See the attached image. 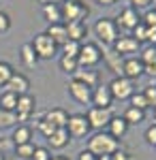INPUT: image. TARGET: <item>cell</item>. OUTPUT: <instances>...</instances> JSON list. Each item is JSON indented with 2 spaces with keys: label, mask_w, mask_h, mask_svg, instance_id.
Here are the masks:
<instances>
[{
  "label": "cell",
  "mask_w": 156,
  "mask_h": 160,
  "mask_svg": "<svg viewBox=\"0 0 156 160\" xmlns=\"http://www.w3.org/2000/svg\"><path fill=\"white\" fill-rule=\"evenodd\" d=\"M41 11H43V19H45L47 24H60L62 22L60 4H43Z\"/></svg>",
  "instance_id": "cell-23"
},
{
  "label": "cell",
  "mask_w": 156,
  "mask_h": 160,
  "mask_svg": "<svg viewBox=\"0 0 156 160\" xmlns=\"http://www.w3.org/2000/svg\"><path fill=\"white\" fill-rule=\"evenodd\" d=\"M45 34H47L58 47H62V45L69 41V37H66V26L62 24V22H60V24H49L47 30H45Z\"/></svg>",
  "instance_id": "cell-19"
},
{
  "label": "cell",
  "mask_w": 156,
  "mask_h": 160,
  "mask_svg": "<svg viewBox=\"0 0 156 160\" xmlns=\"http://www.w3.org/2000/svg\"><path fill=\"white\" fill-rule=\"evenodd\" d=\"M94 107H101V109H109L111 102H113V96L109 92V86H98L92 88V100H90Z\"/></svg>",
  "instance_id": "cell-14"
},
{
  "label": "cell",
  "mask_w": 156,
  "mask_h": 160,
  "mask_svg": "<svg viewBox=\"0 0 156 160\" xmlns=\"http://www.w3.org/2000/svg\"><path fill=\"white\" fill-rule=\"evenodd\" d=\"M64 26H66V37H69V41L81 43L88 37V26L84 22H71V24H64Z\"/></svg>",
  "instance_id": "cell-21"
},
{
  "label": "cell",
  "mask_w": 156,
  "mask_h": 160,
  "mask_svg": "<svg viewBox=\"0 0 156 160\" xmlns=\"http://www.w3.org/2000/svg\"><path fill=\"white\" fill-rule=\"evenodd\" d=\"M103 60V49L96 43H81V49L77 56V64L79 68H94L96 64Z\"/></svg>",
  "instance_id": "cell-3"
},
{
  "label": "cell",
  "mask_w": 156,
  "mask_h": 160,
  "mask_svg": "<svg viewBox=\"0 0 156 160\" xmlns=\"http://www.w3.org/2000/svg\"><path fill=\"white\" fill-rule=\"evenodd\" d=\"M39 2H41V7H43V4H62L64 0H39Z\"/></svg>",
  "instance_id": "cell-46"
},
{
  "label": "cell",
  "mask_w": 156,
  "mask_h": 160,
  "mask_svg": "<svg viewBox=\"0 0 156 160\" xmlns=\"http://www.w3.org/2000/svg\"><path fill=\"white\" fill-rule=\"evenodd\" d=\"M137 24H141V15L137 9H133V7H126V9H122L120 15H118V19H116V26H118V30H131Z\"/></svg>",
  "instance_id": "cell-10"
},
{
  "label": "cell",
  "mask_w": 156,
  "mask_h": 160,
  "mask_svg": "<svg viewBox=\"0 0 156 160\" xmlns=\"http://www.w3.org/2000/svg\"><path fill=\"white\" fill-rule=\"evenodd\" d=\"M19 56H22V62H24L28 68H34L36 64H39V58H36V53H34V49H32L30 43H24V45H22Z\"/></svg>",
  "instance_id": "cell-24"
},
{
  "label": "cell",
  "mask_w": 156,
  "mask_h": 160,
  "mask_svg": "<svg viewBox=\"0 0 156 160\" xmlns=\"http://www.w3.org/2000/svg\"><path fill=\"white\" fill-rule=\"evenodd\" d=\"M141 47L139 41H135L133 37H118L113 41V51L118 56H131V53H137Z\"/></svg>",
  "instance_id": "cell-13"
},
{
  "label": "cell",
  "mask_w": 156,
  "mask_h": 160,
  "mask_svg": "<svg viewBox=\"0 0 156 160\" xmlns=\"http://www.w3.org/2000/svg\"><path fill=\"white\" fill-rule=\"evenodd\" d=\"M107 132L113 137V139H118V141H120L122 137L128 132V124H126V120H124V118L113 115V118L109 120V124H107Z\"/></svg>",
  "instance_id": "cell-18"
},
{
  "label": "cell",
  "mask_w": 156,
  "mask_h": 160,
  "mask_svg": "<svg viewBox=\"0 0 156 160\" xmlns=\"http://www.w3.org/2000/svg\"><path fill=\"white\" fill-rule=\"evenodd\" d=\"M30 45H32V49H34V53H36V58H39V60H51V58L58 53V45H56V43H54L45 32L36 34L34 41H32Z\"/></svg>",
  "instance_id": "cell-4"
},
{
  "label": "cell",
  "mask_w": 156,
  "mask_h": 160,
  "mask_svg": "<svg viewBox=\"0 0 156 160\" xmlns=\"http://www.w3.org/2000/svg\"><path fill=\"white\" fill-rule=\"evenodd\" d=\"M36 128H39V130H41L45 137H49L54 130H56V126H51V124L45 122V120H39V122H36Z\"/></svg>",
  "instance_id": "cell-37"
},
{
  "label": "cell",
  "mask_w": 156,
  "mask_h": 160,
  "mask_svg": "<svg viewBox=\"0 0 156 160\" xmlns=\"http://www.w3.org/2000/svg\"><path fill=\"white\" fill-rule=\"evenodd\" d=\"M145 141H148L150 145H154V148H156V122L145 130Z\"/></svg>",
  "instance_id": "cell-39"
},
{
  "label": "cell",
  "mask_w": 156,
  "mask_h": 160,
  "mask_svg": "<svg viewBox=\"0 0 156 160\" xmlns=\"http://www.w3.org/2000/svg\"><path fill=\"white\" fill-rule=\"evenodd\" d=\"M66 130H69L71 139H81V137H86L92 128H90V124H88L86 113H73V115H69Z\"/></svg>",
  "instance_id": "cell-6"
},
{
  "label": "cell",
  "mask_w": 156,
  "mask_h": 160,
  "mask_svg": "<svg viewBox=\"0 0 156 160\" xmlns=\"http://www.w3.org/2000/svg\"><path fill=\"white\" fill-rule=\"evenodd\" d=\"M34 143L30 141V143H24V145H15V154H17V158L22 160H30L32 158V154H34Z\"/></svg>",
  "instance_id": "cell-28"
},
{
  "label": "cell",
  "mask_w": 156,
  "mask_h": 160,
  "mask_svg": "<svg viewBox=\"0 0 156 160\" xmlns=\"http://www.w3.org/2000/svg\"><path fill=\"white\" fill-rule=\"evenodd\" d=\"M141 22H143L145 26H156V9H150V11L141 17Z\"/></svg>",
  "instance_id": "cell-40"
},
{
  "label": "cell",
  "mask_w": 156,
  "mask_h": 160,
  "mask_svg": "<svg viewBox=\"0 0 156 160\" xmlns=\"http://www.w3.org/2000/svg\"><path fill=\"white\" fill-rule=\"evenodd\" d=\"M143 96L150 105H156V86H148L143 90Z\"/></svg>",
  "instance_id": "cell-38"
},
{
  "label": "cell",
  "mask_w": 156,
  "mask_h": 160,
  "mask_svg": "<svg viewBox=\"0 0 156 160\" xmlns=\"http://www.w3.org/2000/svg\"><path fill=\"white\" fill-rule=\"evenodd\" d=\"M131 107H135V109H141V111H145L148 107H150V102L145 100L143 92H139V94L135 92V94L131 96Z\"/></svg>",
  "instance_id": "cell-33"
},
{
  "label": "cell",
  "mask_w": 156,
  "mask_h": 160,
  "mask_svg": "<svg viewBox=\"0 0 156 160\" xmlns=\"http://www.w3.org/2000/svg\"><path fill=\"white\" fill-rule=\"evenodd\" d=\"M111 160H131V156H128L124 149H118V152L111 154Z\"/></svg>",
  "instance_id": "cell-43"
},
{
  "label": "cell",
  "mask_w": 156,
  "mask_h": 160,
  "mask_svg": "<svg viewBox=\"0 0 156 160\" xmlns=\"http://www.w3.org/2000/svg\"><path fill=\"white\" fill-rule=\"evenodd\" d=\"M73 79L81 81L88 88H96L98 86V71H94V68H77L75 75H73Z\"/></svg>",
  "instance_id": "cell-20"
},
{
  "label": "cell",
  "mask_w": 156,
  "mask_h": 160,
  "mask_svg": "<svg viewBox=\"0 0 156 160\" xmlns=\"http://www.w3.org/2000/svg\"><path fill=\"white\" fill-rule=\"evenodd\" d=\"M145 30H148V26L141 22V24H137L135 28H133V34H131V37L135 38V41H139V43H141V41H145Z\"/></svg>",
  "instance_id": "cell-34"
},
{
  "label": "cell",
  "mask_w": 156,
  "mask_h": 160,
  "mask_svg": "<svg viewBox=\"0 0 156 160\" xmlns=\"http://www.w3.org/2000/svg\"><path fill=\"white\" fill-rule=\"evenodd\" d=\"M86 118H88V124H90V128H105L109 124V120L113 118L111 115V109H101V107H90V111L86 113Z\"/></svg>",
  "instance_id": "cell-11"
},
{
  "label": "cell",
  "mask_w": 156,
  "mask_h": 160,
  "mask_svg": "<svg viewBox=\"0 0 156 160\" xmlns=\"http://www.w3.org/2000/svg\"><path fill=\"white\" fill-rule=\"evenodd\" d=\"M36 109V98L28 92V94H22L17 96V107H15V115H17V122H26Z\"/></svg>",
  "instance_id": "cell-8"
},
{
  "label": "cell",
  "mask_w": 156,
  "mask_h": 160,
  "mask_svg": "<svg viewBox=\"0 0 156 160\" xmlns=\"http://www.w3.org/2000/svg\"><path fill=\"white\" fill-rule=\"evenodd\" d=\"M45 122H49L51 126H56V128H66V122H69V113L62 109V107H54V109H49L45 113V118H43Z\"/></svg>",
  "instance_id": "cell-17"
},
{
  "label": "cell",
  "mask_w": 156,
  "mask_h": 160,
  "mask_svg": "<svg viewBox=\"0 0 156 160\" xmlns=\"http://www.w3.org/2000/svg\"><path fill=\"white\" fill-rule=\"evenodd\" d=\"M60 15L62 24H71V22H84L90 15V9L84 0H64L60 4Z\"/></svg>",
  "instance_id": "cell-2"
},
{
  "label": "cell",
  "mask_w": 156,
  "mask_h": 160,
  "mask_svg": "<svg viewBox=\"0 0 156 160\" xmlns=\"http://www.w3.org/2000/svg\"><path fill=\"white\" fill-rule=\"evenodd\" d=\"M145 73L152 75V77H156V64H150V66H145Z\"/></svg>",
  "instance_id": "cell-45"
},
{
  "label": "cell",
  "mask_w": 156,
  "mask_h": 160,
  "mask_svg": "<svg viewBox=\"0 0 156 160\" xmlns=\"http://www.w3.org/2000/svg\"><path fill=\"white\" fill-rule=\"evenodd\" d=\"M30 160H51V152L49 148H34V154Z\"/></svg>",
  "instance_id": "cell-35"
},
{
  "label": "cell",
  "mask_w": 156,
  "mask_h": 160,
  "mask_svg": "<svg viewBox=\"0 0 156 160\" xmlns=\"http://www.w3.org/2000/svg\"><path fill=\"white\" fill-rule=\"evenodd\" d=\"M122 118L126 120V124H128V126H131V124H141L145 120V111L135 109V107H128V109H126V113H124Z\"/></svg>",
  "instance_id": "cell-25"
},
{
  "label": "cell",
  "mask_w": 156,
  "mask_h": 160,
  "mask_svg": "<svg viewBox=\"0 0 156 160\" xmlns=\"http://www.w3.org/2000/svg\"><path fill=\"white\" fill-rule=\"evenodd\" d=\"M9 30H11V17H9V13L0 11V34L9 32Z\"/></svg>",
  "instance_id": "cell-36"
},
{
  "label": "cell",
  "mask_w": 156,
  "mask_h": 160,
  "mask_svg": "<svg viewBox=\"0 0 156 160\" xmlns=\"http://www.w3.org/2000/svg\"><path fill=\"white\" fill-rule=\"evenodd\" d=\"M15 107H17V94H13V92L0 94V109L13 111V113H15Z\"/></svg>",
  "instance_id": "cell-26"
},
{
  "label": "cell",
  "mask_w": 156,
  "mask_h": 160,
  "mask_svg": "<svg viewBox=\"0 0 156 160\" xmlns=\"http://www.w3.org/2000/svg\"><path fill=\"white\" fill-rule=\"evenodd\" d=\"M51 160H69L66 156H51Z\"/></svg>",
  "instance_id": "cell-48"
},
{
  "label": "cell",
  "mask_w": 156,
  "mask_h": 160,
  "mask_svg": "<svg viewBox=\"0 0 156 160\" xmlns=\"http://www.w3.org/2000/svg\"><path fill=\"white\" fill-rule=\"evenodd\" d=\"M0 160H7V158H4V154H2V152H0Z\"/></svg>",
  "instance_id": "cell-51"
},
{
  "label": "cell",
  "mask_w": 156,
  "mask_h": 160,
  "mask_svg": "<svg viewBox=\"0 0 156 160\" xmlns=\"http://www.w3.org/2000/svg\"><path fill=\"white\" fill-rule=\"evenodd\" d=\"M143 73H145V66L139 58H128L126 62H122V77L135 81V79H139Z\"/></svg>",
  "instance_id": "cell-15"
},
{
  "label": "cell",
  "mask_w": 156,
  "mask_h": 160,
  "mask_svg": "<svg viewBox=\"0 0 156 160\" xmlns=\"http://www.w3.org/2000/svg\"><path fill=\"white\" fill-rule=\"evenodd\" d=\"M79 49H81V43H77V41H66V43L62 45V56L77 58V56H79Z\"/></svg>",
  "instance_id": "cell-29"
},
{
  "label": "cell",
  "mask_w": 156,
  "mask_h": 160,
  "mask_svg": "<svg viewBox=\"0 0 156 160\" xmlns=\"http://www.w3.org/2000/svg\"><path fill=\"white\" fill-rule=\"evenodd\" d=\"M4 88H7V92H13V94L22 96V94H28L30 92V79L24 73H13V77L7 81Z\"/></svg>",
  "instance_id": "cell-12"
},
{
  "label": "cell",
  "mask_w": 156,
  "mask_h": 160,
  "mask_svg": "<svg viewBox=\"0 0 156 160\" xmlns=\"http://www.w3.org/2000/svg\"><path fill=\"white\" fill-rule=\"evenodd\" d=\"M47 143H49L51 149H64L71 143V135H69L66 128H56V130L47 137Z\"/></svg>",
  "instance_id": "cell-16"
},
{
  "label": "cell",
  "mask_w": 156,
  "mask_h": 160,
  "mask_svg": "<svg viewBox=\"0 0 156 160\" xmlns=\"http://www.w3.org/2000/svg\"><path fill=\"white\" fill-rule=\"evenodd\" d=\"M145 41L156 47V26H148V30H145Z\"/></svg>",
  "instance_id": "cell-41"
},
{
  "label": "cell",
  "mask_w": 156,
  "mask_h": 160,
  "mask_svg": "<svg viewBox=\"0 0 156 160\" xmlns=\"http://www.w3.org/2000/svg\"><path fill=\"white\" fill-rule=\"evenodd\" d=\"M139 60L143 62V66H150V64H156V47L154 45H148L143 51H141V56H139Z\"/></svg>",
  "instance_id": "cell-31"
},
{
  "label": "cell",
  "mask_w": 156,
  "mask_h": 160,
  "mask_svg": "<svg viewBox=\"0 0 156 160\" xmlns=\"http://www.w3.org/2000/svg\"><path fill=\"white\" fill-rule=\"evenodd\" d=\"M60 71H64L66 75H75V71L79 68L77 64V58H69V56H60Z\"/></svg>",
  "instance_id": "cell-27"
},
{
  "label": "cell",
  "mask_w": 156,
  "mask_h": 160,
  "mask_svg": "<svg viewBox=\"0 0 156 160\" xmlns=\"http://www.w3.org/2000/svg\"><path fill=\"white\" fill-rule=\"evenodd\" d=\"M2 149H4V141L0 139V152H2Z\"/></svg>",
  "instance_id": "cell-50"
},
{
  "label": "cell",
  "mask_w": 156,
  "mask_h": 160,
  "mask_svg": "<svg viewBox=\"0 0 156 160\" xmlns=\"http://www.w3.org/2000/svg\"><path fill=\"white\" fill-rule=\"evenodd\" d=\"M66 90H69L71 98L77 100L79 105H90V100H92V88L84 86V83L77 81V79H71V81L66 83Z\"/></svg>",
  "instance_id": "cell-9"
},
{
  "label": "cell",
  "mask_w": 156,
  "mask_h": 160,
  "mask_svg": "<svg viewBox=\"0 0 156 160\" xmlns=\"http://www.w3.org/2000/svg\"><path fill=\"white\" fill-rule=\"evenodd\" d=\"M109 92H111L113 100H128L135 94V86H133L131 79H126V77H116L109 83Z\"/></svg>",
  "instance_id": "cell-7"
},
{
  "label": "cell",
  "mask_w": 156,
  "mask_h": 160,
  "mask_svg": "<svg viewBox=\"0 0 156 160\" xmlns=\"http://www.w3.org/2000/svg\"><path fill=\"white\" fill-rule=\"evenodd\" d=\"M150 4H152V0H131V7H133V9H137V11H139V9H145V7H150Z\"/></svg>",
  "instance_id": "cell-42"
},
{
  "label": "cell",
  "mask_w": 156,
  "mask_h": 160,
  "mask_svg": "<svg viewBox=\"0 0 156 160\" xmlns=\"http://www.w3.org/2000/svg\"><path fill=\"white\" fill-rule=\"evenodd\" d=\"M96 160H111V156H98Z\"/></svg>",
  "instance_id": "cell-49"
},
{
  "label": "cell",
  "mask_w": 156,
  "mask_h": 160,
  "mask_svg": "<svg viewBox=\"0 0 156 160\" xmlns=\"http://www.w3.org/2000/svg\"><path fill=\"white\" fill-rule=\"evenodd\" d=\"M77 160H96V156L92 154V152H88V149H84V152H79V156H77Z\"/></svg>",
  "instance_id": "cell-44"
},
{
  "label": "cell",
  "mask_w": 156,
  "mask_h": 160,
  "mask_svg": "<svg viewBox=\"0 0 156 160\" xmlns=\"http://www.w3.org/2000/svg\"><path fill=\"white\" fill-rule=\"evenodd\" d=\"M13 66L9 62H0V86H7V81L13 77Z\"/></svg>",
  "instance_id": "cell-32"
},
{
  "label": "cell",
  "mask_w": 156,
  "mask_h": 160,
  "mask_svg": "<svg viewBox=\"0 0 156 160\" xmlns=\"http://www.w3.org/2000/svg\"><path fill=\"white\" fill-rule=\"evenodd\" d=\"M94 32H96V37H98V41L111 43V45H113L116 38L120 37V30H118V26H116V19H111V17H101V19H96Z\"/></svg>",
  "instance_id": "cell-5"
},
{
  "label": "cell",
  "mask_w": 156,
  "mask_h": 160,
  "mask_svg": "<svg viewBox=\"0 0 156 160\" xmlns=\"http://www.w3.org/2000/svg\"><path fill=\"white\" fill-rule=\"evenodd\" d=\"M17 124V115L13 111H4L0 109V128H11Z\"/></svg>",
  "instance_id": "cell-30"
},
{
  "label": "cell",
  "mask_w": 156,
  "mask_h": 160,
  "mask_svg": "<svg viewBox=\"0 0 156 160\" xmlns=\"http://www.w3.org/2000/svg\"><path fill=\"white\" fill-rule=\"evenodd\" d=\"M96 2H98L101 7H111V4H113V2H118V0H96Z\"/></svg>",
  "instance_id": "cell-47"
},
{
  "label": "cell",
  "mask_w": 156,
  "mask_h": 160,
  "mask_svg": "<svg viewBox=\"0 0 156 160\" xmlns=\"http://www.w3.org/2000/svg\"><path fill=\"white\" fill-rule=\"evenodd\" d=\"M118 149H120V141L113 139L105 130H101V132L92 135V139H88V152H92L96 158L98 156H111Z\"/></svg>",
  "instance_id": "cell-1"
},
{
  "label": "cell",
  "mask_w": 156,
  "mask_h": 160,
  "mask_svg": "<svg viewBox=\"0 0 156 160\" xmlns=\"http://www.w3.org/2000/svg\"><path fill=\"white\" fill-rule=\"evenodd\" d=\"M13 143L15 145H24V143H30L32 141V128L30 126H26V124H19V126H15L13 128Z\"/></svg>",
  "instance_id": "cell-22"
}]
</instances>
